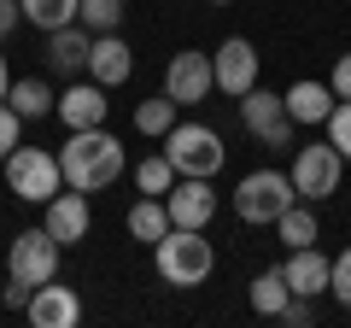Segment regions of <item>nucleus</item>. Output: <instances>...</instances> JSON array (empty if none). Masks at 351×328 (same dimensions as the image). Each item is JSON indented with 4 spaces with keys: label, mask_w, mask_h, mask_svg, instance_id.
I'll list each match as a JSON object with an SVG mask.
<instances>
[{
    "label": "nucleus",
    "mask_w": 351,
    "mask_h": 328,
    "mask_svg": "<svg viewBox=\"0 0 351 328\" xmlns=\"http://www.w3.org/2000/svg\"><path fill=\"white\" fill-rule=\"evenodd\" d=\"M135 129H141V135H152V141H164V135L176 129V100H170V94L141 100V106H135Z\"/></svg>",
    "instance_id": "b1692460"
},
{
    "label": "nucleus",
    "mask_w": 351,
    "mask_h": 328,
    "mask_svg": "<svg viewBox=\"0 0 351 328\" xmlns=\"http://www.w3.org/2000/svg\"><path fill=\"white\" fill-rule=\"evenodd\" d=\"M18 12H24L36 30H64V24H76L82 0H18Z\"/></svg>",
    "instance_id": "4be33fe9"
},
{
    "label": "nucleus",
    "mask_w": 351,
    "mask_h": 328,
    "mask_svg": "<svg viewBox=\"0 0 351 328\" xmlns=\"http://www.w3.org/2000/svg\"><path fill=\"white\" fill-rule=\"evenodd\" d=\"M311 316H316V311H311V299H287V311H281L276 323H293V328H304Z\"/></svg>",
    "instance_id": "7c9ffc66"
},
{
    "label": "nucleus",
    "mask_w": 351,
    "mask_h": 328,
    "mask_svg": "<svg viewBox=\"0 0 351 328\" xmlns=\"http://www.w3.org/2000/svg\"><path fill=\"white\" fill-rule=\"evenodd\" d=\"M129 235L147 240V246H152V240H164V235H170V205H164L158 194H141V200L129 205Z\"/></svg>",
    "instance_id": "412c9836"
},
{
    "label": "nucleus",
    "mask_w": 351,
    "mask_h": 328,
    "mask_svg": "<svg viewBox=\"0 0 351 328\" xmlns=\"http://www.w3.org/2000/svg\"><path fill=\"white\" fill-rule=\"evenodd\" d=\"M6 106H12V112L24 117V124H29V117L41 124V117H53L59 94H53L47 82H41V76H24V82H12V89H6Z\"/></svg>",
    "instance_id": "aec40b11"
},
{
    "label": "nucleus",
    "mask_w": 351,
    "mask_h": 328,
    "mask_svg": "<svg viewBox=\"0 0 351 328\" xmlns=\"http://www.w3.org/2000/svg\"><path fill=\"white\" fill-rule=\"evenodd\" d=\"M293 200H299V188H293L287 170H252L234 188V217L240 223H258V229H276V217L287 211Z\"/></svg>",
    "instance_id": "7ed1b4c3"
},
{
    "label": "nucleus",
    "mask_w": 351,
    "mask_h": 328,
    "mask_svg": "<svg viewBox=\"0 0 351 328\" xmlns=\"http://www.w3.org/2000/svg\"><path fill=\"white\" fill-rule=\"evenodd\" d=\"M211 76H217V89H223L228 100H240L246 89H258V47H252L246 36H228L223 47L211 53Z\"/></svg>",
    "instance_id": "9b49d317"
},
{
    "label": "nucleus",
    "mask_w": 351,
    "mask_h": 328,
    "mask_svg": "<svg viewBox=\"0 0 351 328\" xmlns=\"http://www.w3.org/2000/svg\"><path fill=\"white\" fill-rule=\"evenodd\" d=\"M164 205H170L176 229H205L217 217V188H211V176H176V188L164 194Z\"/></svg>",
    "instance_id": "f8f14e48"
},
{
    "label": "nucleus",
    "mask_w": 351,
    "mask_h": 328,
    "mask_svg": "<svg viewBox=\"0 0 351 328\" xmlns=\"http://www.w3.org/2000/svg\"><path fill=\"white\" fill-rule=\"evenodd\" d=\"M287 299H293V288H287L281 270H263V276L252 281V311H258V316H281V311H287Z\"/></svg>",
    "instance_id": "5701e85b"
},
{
    "label": "nucleus",
    "mask_w": 351,
    "mask_h": 328,
    "mask_svg": "<svg viewBox=\"0 0 351 328\" xmlns=\"http://www.w3.org/2000/svg\"><path fill=\"white\" fill-rule=\"evenodd\" d=\"M293 188H299V200L322 205L328 194H339V176H346V159H339L334 141H316V147H299L293 152Z\"/></svg>",
    "instance_id": "0eeeda50"
},
{
    "label": "nucleus",
    "mask_w": 351,
    "mask_h": 328,
    "mask_svg": "<svg viewBox=\"0 0 351 328\" xmlns=\"http://www.w3.org/2000/svg\"><path fill=\"white\" fill-rule=\"evenodd\" d=\"M123 141L112 129H71V141L59 147V170H64V188H82V194H100L123 176Z\"/></svg>",
    "instance_id": "f257e3e1"
},
{
    "label": "nucleus",
    "mask_w": 351,
    "mask_h": 328,
    "mask_svg": "<svg viewBox=\"0 0 351 328\" xmlns=\"http://www.w3.org/2000/svg\"><path fill=\"white\" fill-rule=\"evenodd\" d=\"M152 264H158V276L170 288H199V281H211L217 253H211V240H205V229H176L170 223V235L152 240Z\"/></svg>",
    "instance_id": "f03ea898"
},
{
    "label": "nucleus",
    "mask_w": 351,
    "mask_h": 328,
    "mask_svg": "<svg viewBox=\"0 0 351 328\" xmlns=\"http://www.w3.org/2000/svg\"><path fill=\"white\" fill-rule=\"evenodd\" d=\"M106 112H112V100H106V89L94 82V76H88V82L76 76L71 89L59 94V106H53V117H59L64 129H100Z\"/></svg>",
    "instance_id": "4468645a"
},
{
    "label": "nucleus",
    "mask_w": 351,
    "mask_h": 328,
    "mask_svg": "<svg viewBox=\"0 0 351 328\" xmlns=\"http://www.w3.org/2000/svg\"><path fill=\"white\" fill-rule=\"evenodd\" d=\"M281 100H287V117H293L299 129H322V124H328V112L339 106V94L328 89V82H316V76H304V82H293Z\"/></svg>",
    "instance_id": "f3484780"
},
{
    "label": "nucleus",
    "mask_w": 351,
    "mask_h": 328,
    "mask_svg": "<svg viewBox=\"0 0 351 328\" xmlns=\"http://www.w3.org/2000/svg\"><path fill=\"white\" fill-rule=\"evenodd\" d=\"M0 299L12 305V311H24V305H29V288H24V281H12V276H6V293H0Z\"/></svg>",
    "instance_id": "473e14b6"
},
{
    "label": "nucleus",
    "mask_w": 351,
    "mask_h": 328,
    "mask_svg": "<svg viewBox=\"0 0 351 328\" xmlns=\"http://www.w3.org/2000/svg\"><path fill=\"white\" fill-rule=\"evenodd\" d=\"M18 24H24V12H18V0H0V41L12 36Z\"/></svg>",
    "instance_id": "2f4dec72"
},
{
    "label": "nucleus",
    "mask_w": 351,
    "mask_h": 328,
    "mask_svg": "<svg viewBox=\"0 0 351 328\" xmlns=\"http://www.w3.org/2000/svg\"><path fill=\"white\" fill-rule=\"evenodd\" d=\"M59 253L64 246L47 235V229H24V235H12V246H6V276L24 281V288L36 293L41 281L59 276Z\"/></svg>",
    "instance_id": "423d86ee"
},
{
    "label": "nucleus",
    "mask_w": 351,
    "mask_h": 328,
    "mask_svg": "<svg viewBox=\"0 0 351 328\" xmlns=\"http://www.w3.org/2000/svg\"><path fill=\"white\" fill-rule=\"evenodd\" d=\"M211 6H228V0H211Z\"/></svg>",
    "instance_id": "f704fd0d"
},
{
    "label": "nucleus",
    "mask_w": 351,
    "mask_h": 328,
    "mask_svg": "<svg viewBox=\"0 0 351 328\" xmlns=\"http://www.w3.org/2000/svg\"><path fill=\"white\" fill-rule=\"evenodd\" d=\"M76 24H82L88 36H112V30L123 24V0H82Z\"/></svg>",
    "instance_id": "a878e982"
},
{
    "label": "nucleus",
    "mask_w": 351,
    "mask_h": 328,
    "mask_svg": "<svg viewBox=\"0 0 351 328\" xmlns=\"http://www.w3.org/2000/svg\"><path fill=\"white\" fill-rule=\"evenodd\" d=\"M322 129H328V141L339 147V159L351 164V100H339L334 112H328V124H322Z\"/></svg>",
    "instance_id": "bb28decb"
},
{
    "label": "nucleus",
    "mask_w": 351,
    "mask_h": 328,
    "mask_svg": "<svg viewBox=\"0 0 351 328\" xmlns=\"http://www.w3.org/2000/svg\"><path fill=\"white\" fill-rule=\"evenodd\" d=\"M328 89H334L339 100H351V53H339V59H334V76H328Z\"/></svg>",
    "instance_id": "c756f323"
},
{
    "label": "nucleus",
    "mask_w": 351,
    "mask_h": 328,
    "mask_svg": "<svg viewBox=\"0 0 351 328\" xmlns=\"http://www.w3.org/2000/svg\"><path fill=\"white\" fill-rule=\"evenodd\" d=\"M6 89H12V71H6V53H0V100H6Z\"/></svg>",
    "instance_id": "72a5a7b5"
},
{
    "label": "nucleus",
    "mask_w": 351,
    "mask_h": 328,
    "mask_svg": "<svg viewBox=\"0 0 351 328\" xmlns=\"http://www.w3.org/2000/svg\"><path fill=\"white\" fill-rule=\"evenodd\" d=\"M240 124L263 141V147H293V117H287V100L276 89H246L240 94Z\"/></svg>",
    "instance_id": "6e6552de"
},
{
    "label": "nucleus",
    "mask_w": 351,
    "mask_h": 328,
    "mask_svg": "<svg viewBox=\"0 0 351 328\" xmlns=\"http://www.w3.org/2000/svg\"><path fill=\"white\" fill-rule=\"evenodd\" d=\"M281 276H287L293 299H316V293H328V276H334V258H328L322 246H299V253H287Z\"/></svg>",
    "instance_id": "2eb2a0df"
},
{
    "label": "nucleus",
    "mask_w": 351,
    "mask_h": 328,
    "mask_svg": "<svg viewBox=\"0 0 351 328\" xmlns=\"http://www.w3.org/2000/svg\"><path fill=\"white\" fill-rule=\"evenodd\" d=\"M164 159L176 164V176H217L228 147H223V135L211 124H176L164 135Z\"/></svg>",
    "instance_id": "39448f33"
},
{
    "label": "nucleus",
    "mask_w": 351,
    "mask_h": 328,
    "mask_svg": "<svg viewBox=\"0 0 351 328\" xmlns=\"http://www.w3.org/2000/svg\"><path fill=\"white\" fill-rule=\"evenodd\" d=\"M328 293H334V299H339V305L351 311V246H346V253L334 258V276H328Z\"/></svg>",
    "instance_id": "cd10ccee"
},
{
    "label": "nucleus",
    "mask_w": 351,
    "mask_h": 328,
    "mask_svg": "<svg viewBox=\"0 0 351 328\" xmlns=\"http://www.w3.org/2000/svg\"><path fill=\"white\" fill-rule=\"evenodd\" d=\"M41 229H47L59 246H82L88 229H94V211H88V194L82 188H59L47 205H41Z\"/></svg>",
    "instance_id": "9d476101"
},
{
    "label": "nucleus",
    "mask_w": 351,
    "mask_h": 328,
    "mask_svg": "<svg viewBox=\"0 0 351 328\" xmlns=\"http://www.w3.org/2000/svg\"><path fill=\"white\" fill-rule=\"evenodd\" d=\"M18 129H24V117H18L6 100H0V164H6V152L18 147Z\"/></svg>",
    "instance_id": "c85d7f7f"
},
{
    "label": "nucleus",
    "mask_w": 351,
    "mask_h": 328,
    "mask_svg": "<svg viewBox=\"0 0 351 328\" xmlns=\"http://www.w3.org/2000/svg\"><path fill=\"white\" fill-rule=\"evenodd\" d=\"M88 76L100 82V89H117V82H129L135 76V53H129V41L117 36H94V47H88Z\"/></svg>",
    "instance_id": "dca6fc26"
},
{
    "label": "nucleus",
    "mask_w": 351,
    "mask_h": 328,
    "mask_svg": "<svg viewBox=\"0 0 351 328\" xmlns=\"http://www.w3.org/2000/svg\"><path fill=\"white\" fill-rule=\"evenodd\" d=\"M135 188H141V194H158V200H164V194L176 188V164L164 159V152L141 159V164H135Z\"/></svg>",
    "instance_id": "393cba45"
},
{
    "label": "nucleus",
    "mask_w": 351,
    "mask_h": 328,
    "mask_svg": "<svg viewBox=\"0 0 351 328\" xmlns=\"http://www.w3.org/2000/svg\"><path fill=\"white\" fill-rule=\"evenodd\" d=\"M6 188H12L18 200H29V205H47L53 194L64 188L59 152H47V147H24V141H18V147L6 152Z\"/></svg>",
    "instance_id": "20e7f679"
},
{
    "label": "nucleus",
    "mask_w": 351,
    "mask_h": 328,
    "mask_svg": "<svg viewBox=\"0 0 351 328\" xmlns=\"http://www.w3.org/2000/svg\"><path fill=\"white\" fill-rule=\"evenodd\" d=\"M276 235H281V246H287V253L316 246V240H322V229H316V205H311V200H293L287 211L276 217Z\"/></svg>",
    "instance_id": "6ab92c4d"
},
{
    "label": "nucleus",
    "mask_w": 351,
    "mask_h": 328,
    "mask_svg": "<svg viewBox=\"0 0 351 328\" xmlns=\"http://www.w3.org/2000/svg\"><path fill=\"white\" fill-rule=\"evenodd\" d=\"M88 47H94V36H88L82 24H64V30H47V65L64 76H82L88 71Z\"/></svg>",
    "instance_id": "a211bd4d"
},
{
    "label": "nucleus",
    "mask_w": 351,
    "mask_h": 328,
    "mask_svg": "<svg viewBox=\"0 0 351 328\" xmlns=\"http://www.w3.org/2000/svg\"><path fill=\"white\" fill-rule=\"evenodd\" d=\"M164 94H170L176 106H205L217 94V76H211V53L199 47H182L170 59V71H164Z\"/></svg>",
    "instance_id": "1a4fd4ad"
},
{
    "label": "nucleus",
    "mask_w": 351,
    "mask_h": 328,
    "mask_svg": "<svg viewBox=\"0 0 351 328\" xmlns=\"http://www.w3.org/2000/svg\"><path fill=\"white\" fill-rule=\"evenodd\" d=\"M24 316H29L36 328H76V323H82V293L64 288V281L53 276V281H41V288L29 293Z\"/></svg>",
    "instance_id": "ddd939ff"
}]
</instances>
